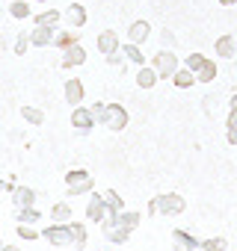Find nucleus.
I'll return each instance as SVG.
<instances>
[{
  "mask_svg": "<svg viewBox=\"0 0 237 251\" xmlns=\"http://www.w3.org/2000/svg\"><path fill=\"white\" fill-rule=\"evenodd\" d=\"M187 210V201L178 192H163L148 201V216H181Z\"/></svg>",
  "mask_w": 237,
  "mask_h": 251,
  "instance_id": "1",
  "label": "nucleus"
},
{
  "mask_svg": "<svg viewBox=\"0 0 237 251\" xmlns=\"http://www.w3.org/2000/svg\"><path fill=\"white\" fill-rule=\"evenodd\" d=\"M92 189H95V183H92V175H89L86 169H74V172L65 175V195H68V198L89 195Z\"/></svg>",
  "mask_w": 237,
  "mask_h": 251,
  "instance_id": "2",
  "label": "nucleus"
},
{
  "mask_svg": "<svg viewBox=\"0 0 237 251\" xmlns=\"http://www.w3.org/2000/svg\"><path fill=\"white\" fill-rule=\"evenodd\" d=\"M151 65H154V71H157V77H160V80H172V74L181 68V62H178V56H175V50H166V48L154 53Z\"/></svg>",
  "mask_w": 237,
  "mask_h": 251,
  "instance_id": "3",
  "label": "nucleus"
},
{
  "mask_svg": "<svg viewBox=\"0 0 237 251\" xmlns=\"http://www.w3.org/2000/svg\"><path fill=\"white\" fill-rule=\"evenodd\" d=\"M128 121H131V115H128V109L122 103H107V112H104V121H101L107 130L118 133V130L128 127Z\"/></svg>",
  "mask_w": 237,
  "mask_h": 251,
  "instance_id": "4",
  "label": "nucleus"
},
{
  "mask_svg": "<svg viewBox=\"0 0 237 251\" xmlns=\"http://www.w3.org/2000/svg\"><path fill=\"white\" fill-rule=\"evenodd\" d=\"M42 239H45L48 245H54V248L74 245V242H71V230H68V225H59V222H51V225L42 230Z\"/></svg>",
  "mask_w": 237,
  "mask_h": 251,
  "instance_id": "5",
  "label": "nucleus"
},
{
  "mask_svg": "<svg viewBox=\"0 0 237 251\" xmlns=\"http://www.w3.org/2000/svg\"><path fill=\"white\" fill-rule=\"evenodd\" d=\"M95 124H98V121H95V115H92L89 106H83V103H80V106H71V127H74L80 136H89Z\"/></svg>",
  "mask_w": 237,
  "mask_h": 251,
  "instance_id": "6",
  "label": "nucleus"
},
{
  "mask_svg": "<svg viewBox=\"0 0 237 251\" xmlns=\"http://www.w3.org/2000/svg\"><path fill=\"white\" fill-rule=\"evenodd\" d=\"M107 213H110V207H107L104 195L92 189V192H89V204H86V219L95 222V225H101V222L107 219Z\"/></svg>",
  "mask_w": 237,
  "mask_h": 251,
  "instance_id": "7",
  "label": "nucleus"
},
{
  "mask_svg": "<svg viewBox=\"0 0 237 251\" xmlns=\"http://www.w3.org/2000/svg\"><path fill=\"white\" fill-rule=\"evenodd\" d=\"M62 21H65L71 30H83V27H86V21H89V15H86V6H80V3H71V6H65V12H62Z\"/></svg>",
  "mask_w": 237,
  "mask_h": 251,
  "instance_id": "8",
  "label": "nucleus"
},
{
  "mask_svg": "<svg viewBox=\"0 0 237 251\" xmlns=\"http://www.w3.org/2000/svg\"><path fill=\"white\" fill-rule=\"evenodd\" d=\"M83 62H86V48L77 42V45H71L68 50H62V62H59V68L68 71V68H80Z\"/></svg>",
  "mask_w": 237,
  "mask_h": 251,
  "instance_id": "9",
  "label": "nucleus"
},
{
  "mask_svg": "<svg viewBox=\"0 0 237 251\" xmlns=\"http://www.w3.org/2000/svg\"><path fill=\"white\" fill-rule=\"evenodd\" d=\"M95 42H98V53H101V56H110V53H116V50H122V45H118V33H116V30H101Z\"/></svg>",
  "mask_w": 237,
  "mask_h": 251,
  "instance_id": "10",
  "label": "nucleus"
},
{
  "mask_svg": "<svg viewBox=\"0 0 237 251\" xmlns=\"http://www.w3.org/2000/svg\"><path fill=\"white\" fill-rule=\"evenodd\" d=\"M54 36H57V27L36 24V27L30 30V45H33V48H51V45H54Z\"/></svg>",
  "mask_w": 237,
  "mask_h": 251,
  "instance_id": "11",
  "label": "nucleus"
},
{
  "mask_svg": "<svg viewBox=\"0 0 237 251\" xmlns=\"http://www.w3.org/2000/svg\"><path fill=\"white\" fill-rule=\"evenodd\" d=\"M199 242L202 239H196V233H190V230H172V245H175V251H196L199 248Z\"/></svg>",
  "mask_w": 237,
  "mask_h": 251,
  "instance_id": "12",
  "label": "nucleus"
},
{
  "mask_svg": "<svg viewBox=\"0 0 237 251\" xmlns=\"http://www.w3.org/2000/svg\"><path fill=\"white\" fill-rule=\"evenodd\" d=\"M213 50H216L219 59H234L237 56V39L234 36H219L213 42Z\"/></svg>",
  "mask_w": 237,
  "mask_h": 251,
  "instance_id": "13",
  "label": "nucleus"
},
{
  "mask_svg": "<svg viewBox=\"0 0 237 251\" xmlns=\"http://www.w3.org/2000/svg\"><path fill=\"white\" fill-rule=\"evenodd\" d=\"M62 89H65V103H68V106H80V103H83V95H86V92H83V83H80L77 77L65 80Z\"/></svg>",
  "mask_w": 237,
  "mask_h": 251,
  "instance_id": "14",
  "label": "nucleus"
},
{
  "mask_svg": "<svg viewBox=\"0 0 237 251\" xmlns=\"http://www.w3.org/2000/svg\"><path fill=\"white\" fill-rule=\"evenodd\" d=\"M148 36H151V24L148 21H134L128 27V42H134V45H146Z\"/></svg>",
  "mask_w": 237,
  "mask_h": 251,
  "instance_id": "15",
  "label": "nucleus"
},
{
  "mask_svg": "<svg viewBox=\"0 0 237 251\" xmlns=\"http://www.w3.org/2000/svg\"><path fill=\"white\" fill-rule=\"evenodd\" d=\"M104 236H107L113 245H122V242L131 239V230H128L125 225H118V222H116V225H104Z\"/></svg>",
  "mask_w": 237,
  "mask_h": 251,
  "instance_id": "16",
  "label": "nucleus"
},
{
  "mask_svg": "<svg viewBox=\"0 0 237 251\" xmlns=\"http://www.w3.org/2000/svg\"><path fill=\"white\" fill-rule=\"evenodd\" d=\"M12 204H15V210H18V207H33V204H36V189H33V186H15Z\"/></svg>",
  "mask_w": 237,
  "mask_h": 251,
  "instance_id": "17",
  "label": "nucleus"
},
{
  "mask_svg": "<svg viewBox=\"0 0 237 251\" xmlns=\"http://www.w3.org/2000/svg\"><path fill=\"white\" fill-rule=\"evenodd\" d=\"M77 42H80V30H71V27L62 30V33L57 30V36H54V48H59V50H68V48L77 45Z\"/></svg>",
  "mask_w": 237,
  "mask_h": 251,
  "instance_id": "18",
  "label": "nucleus"
},
{
  "mask_svg": "<svg viewBox=\"0 0 237 251\" xmlns=\"http://www.w3.org/2000/svg\"><path fill=\"white\" fill-rule=\"evenodd\" d=\"M160 77H157V71H154V65H143L140 71H137V86L143 89V92H148V89H154V83H157Z\"/></svg>",
  "mask_w": 237,
  "mask_h": 251,
  "instance_id": "19",
  "label": "nucleus"
},
{
  "mask_svg": "<svg viewBox=\"0 0 237 251\" xmlns=\"http://www.w3.org/2000/svg\"><path fill=\"white\" fill-rule=\"evenodd\" d=\"M172 86L175 89H190V86H196V71L193 68H178L175 74H172Z\"/></svg>",
  "mask_w": 237,
  "mask_h": 251,
  "instance_id": "20",
  "label": "nucleus"
},
{
  "mask_svg": "<svg viewBox=\"0 0 237 251\" xmlns=\"http://www.w3.org/2000/svg\"><path fill=\"white\" fill-rule=\"evenodd\" d=\"M216 74H219V65L213 62V59H207L199 71H196V83H202V86H207V83H213L216 80Z\"/></svg>",
  "mask_w": 237,
  "mask_h": 251,
  "instance_id": "21",
  "label": "nucleus"
},
{
  "mask_svg": "<svg viewBox=\"0 0 237 251\" xmlns=\"http://www.w3.org/2000/svg\"><path fill=\"white\" fill-rule=\"evenodd\" d=\"M68 230H71V242H74L77 248H86V242H89L86 225H83V222H68Z\"/></svg>",
  "mask_w": 237,
  "mask_h": 251,
  "instance_id": "22",
  "label": "nucleus"
},
{
  "mask_svg": "<svg viewBox=\"0 0 237 251\" xmlns=\"http://www.w3.org/2000/svg\"><path fill=\"white\" fill-rule=\"evenodd\" d=\"M30 0H9V15L15 18V21H27L30 18Z\"/></svg>",
  "mask_w": 237,
  "mask_h": 251,
  "instance_id": "23",
  "label": "nucleus"
},
{
  "mask_svg": "<svg viewBox=\"0 0 237 251\" xmlns=\"http://www.w3.org/2000/svg\"><path fill=\"white\" fill-rule=\"evenodd\" d=\"M122 53H125V59L131 62V65H146V56H143V48L140 45H134V42H128V45H122Z\"/></svg>",
  "mask_w": 237,
  "mask_h": 251,
  "instance_id": "24",
  "label": "nucleus"
},
{
  "mask_svg": "<svg viewBox=\"0 0 237 251\" xmlns=\"http://www.w3.org/2000/svg\"><path fill=\"white\" fill-rule=\"evenodd\" d=\"M42 219V210H36V207H18L15 210V222H21V225H36Z\"/></svg>",
  "mask_w": 237,
  "mask_h": 251,
  "instance_id": "25",
  "label": "nucleus"
},
{
  "mask_svg": "<svg viewBox=\"0 0 237 251\" xmlns=\"http://www.w3.org/2000/svg\"><path fill=\"white\" fill-rule=\"evenodd\" d=\"M116 222L118 225H125L128 230H134V227H140V222H143V213H137V210H122L116 216Z\"/></svg>",
  "mask_w": 237,
  "mask_h": 251,
  "instance_id": "26",
  "label": "nucleus"
},
{
  "mask_svg": "<svg viewBox=\"0 0 237 251\" xmlns=\"http://www.w3.org/2000/svg\"><path fill=\"white\" fill-rule=\"evenodd\" d=\"M59 21H62V12H57V9H45L33 18V24H45V27H59Z\"/></svg>",
  "mask_w": 237,
  "mask_h": 251,
  "instance_id": "27",
  "label": "nucleus"
},
{
  "mask_svg": "<svg viewBox=\"0 0 237 251\" xmlns=\"http://www.w3.org/2000/svg\"><path fill=\"white\" fill-rule=\"evenodd\" d=\"M51 222H59V225H68V222H71V207H68L65 201H59V204H54V207H51Z\"/></svg>",
  "mask_w": 237,
  "mask_h": 251,
  "instance_id": "28",
  "label": "nucleus"
},
{
  "mask_svg": "<svg viewBox=\"0 0 237 251\" xmlns=\"http://www.w3.org/2000/svg\"><path fill=\"white\" fill-rule=\"evenodd\" d=\"M21 118L27 124H33V127H39V124H45V112L36 109V106H21Z\"/></svg>",
  "mask_w": 237,
  "mask_h": 251,
  "instance_id": "29",
  "label": "nucleus"
},
{
  "mask_svg": "<svg viewBox=\"0 0 237 251\" xmlns=\"http://www.w3.org/2000/svg\"><path fill=\"white\" fill-rule=\"evenodd\" d=\"M101 195H104V201H107V207H110L113 213H122V210H125V201H122V195H118L116 189H104Z\"/></svg>",
  "mask_w": 237,
  "mask_h": 251,
  "instance_id": "30",
  "label": "nucleus"
},
{
  "mask_svg": "<svg viewBox=\"0 0 237 251\" xmlns=\"http://www.w3.org/2000/svg\"><path fill=\"white\" fill-rule=\"evenodd\" d=\"M199 248H202V251H225L228 242H225V236H210V239H202Z\"/></svg>",
  "mask_w": 237,
  "mask_h": 251,
  "instance_id": "31",
  "label": "nucleus"
},
{
  "mask_svg": "<svg viewBox=\"0 0 237 251\" xmlns=\"http://www.w3.org/2000/svg\"><path fill=\"white\" fill-rule=\"evenodd\" d=\"M15 233H18V236H21V239H30V242H33V239H39V236H42V230H36V227H33V225H21V222H18V227H15Z\"/></svg>",
  "mask_w": 237,
  "mask_h": 251,
  "instance_id": "32",
  "label": "nucleus"
},
{
  "mask_svg": "<svg viewBox=\"0 0 237 251\" xmlns=\"http://www.w3.org/2000/svg\"><path fill=\"white\" fill-rule=\"evenodd\" d=\"M205 62H207V56H205V53H199V50H196V53H190V56L184 59V65H187V68H193V71H199Z\"/></svg>",
  "mask_w": 237,
  "mask_h": 251,
  "instance_id": "33",
  "label": "nucleus"
},
{
  "mask_svg": "<svg viewBox=\"0 0 237 251\" xmlns=\"http://www.w3.org/2000/svg\"><path fill=\"white\" fill-rule=\"evenodd\" d=\"M27 48H30V33H18V39H15V53L24 56Z\"/></svg>",
  "mask_w": 237,
  "mask_h": 251,
  "instance_id": "34",
  "label": "nucleus"
},
{
  "mask_svg": "<svg viewBox=\"0 0 237 251\" xmlns=\"http://www.w3.org/2000/svg\"><path fill=\"white\" fill-rule=\"evenodd\" d=\"M104 59H107V65H113V68H122L125 53H122V50H116V53H110V56H104Z\"/></svg>",
  "mask_w": 237,
  "mask_h": 251,
  "instance_id": "35",
  "label": "nucleus"
},
{
  "mask_svg": "<svg viewBox=\"0 0 237 251\" xmlns=\"http://www.w3.org/2000/svg\"><path fill=\"white\" fill-rule=\"evenodd\" d=\"M89 109H92V115H95V121H104V112H107V103H101V100H95V103H92Z\"/></svg>",
  "mask_w": 237,
  "mask_h": 251,
  "instance_id": "36",
  "label": "nucleus"
},
{
  "mask_svg": "<svg viewBox=\"0 0 237 251\" xmlns=\"http://www.w3.org/2000/svg\"><path fill=\"white\" fill-rule=\"evenodd\" d=\"M175 45H178V39H175V33H169V30H163V48H166V50H175Z\"/></svg>",
  "mask_w": 237,
  "mask_h": 251,
  "instance_id": "37",
  "label": "nucleus"
},
{
  "mask_svg": "<svg viewBox=\"0 0 237 251\" xmlns=\"http://www.w3.org/2000/svg\"><path fill=\"white\" fill-rule=\"evenodd\" d=\"M3 192H15L12 180H0V195H3Z\"/></svg>",
  "mask_w": 237,
  "mask_h": 251,
  "instance_id": "38",
  "label": "nucleus"
},
{
  "mask_svg": "<svg viewBox=\"0 0 237 251\" xmlns=\"http://www.w3.org/2000/svg\"><path fill=\"white\" fill-rule=\"evenodd\" d=\"M225 124L228 127H237V109H228V121Z\"/></svg>",
  "mask_w": 237,
  "mask_h": 251,
  "instance_id": "39",
  "label": "nucleus"
},
{
  "mask_svg": "<svg viewBox=\"0 0 237 251\" xmlns=\"http://www.w3.org/2000/svg\"><path fill=\"white\" fill-rule=\"evenodd\" d=\"M228 145L237 148V127H228Z\"/></svg>",
  "mask_w": 237,
  "mask_h": 251,
  "instance_id": "40",
  "label": "nucleus"
},
{
  "mask_svg": "<svg viewBox=\"0 0 237 251\" xmlns=\"http://www.w3.org/2000/svg\"><path fill=\"white\" fill-rule=\"evenodd\" d=\"M0 251H21V248H18V245H3Z\"/></svg>",
  "mask_w": 237,
  "mask_h": 251,
  "instance_id": "41",
  "label": "nucleus"
},
{
  "mask_svg": "<svg viewBox=\"0 0 237 251\" xmlns=\"http://www.w3.org/2000/svg\"><path fill=\"white\" fill-rule=\"evenodd\" d=\"M237 0H219V6H234Z\"/></svg>",
  "mask_w": 237,
  "mask_h": 251,
  "instance_id": "42",
  "label": "nucleus"
},
{
  "mask_svg": "<svg viewBox=\"0 0 237 251\" xmlns=\"http://www.w3.org/2000/svg\"><path fill=\"white\" fill-rule=\"evenodd\" d=\"M30 3H48V0H30Z\"/></svg>",
  "mask_w": 237,
  "mask_h": 251,
  "instance_id": "43",
  "label": "nucleus"
},
{
  "mask_svg": "<svg viewBox=\"0 0 237 251\" xmlns=\"http://www.w3.org/2000/svg\"><path fill=\"white\" fill-rule=\"evenodd\" d=\"M234 39H237V27H234Z\"/></svg>",
  "mask_w": 237,
  "mask_h": 251,
  "instance_id": "44",
  "label": "nucleus"
},
{
  "mask_svg": "<svg viewBox=\"0 0 237 251\" xmlns=\"http://www.w3.org/2000/svg\"><path fill=\"white\" fill-rule=\"evenodd\" d=\"M0 248H3V242H0Z\"/></svg>",
  "mask_w": 237,
  "mask_h": 251,
  "instance_id": "45",
  "label": "nucleus"
},
{
  "mask_svg": "<svg viewBox=\"0 0 237 251\" xmlns=\"http://www.w3.org/2000/svg\"><path fill=\"white\" fill-rule=\"evenodd\" d=\"M234 92H237V86H234Z\"/></svg>",
  "mask_w": 237,
  "mask_h": 251,
  "instance_id": "46",
  "label": "nucleus"
},
{
  "mask_svg": "<svg viewBox=\"0 0 237 251\" xmlns=\"http://www.w3.org/2000/svg\"><path fill=\"white\" fill-rule=\"evenodd\" d=\"M196 251H202V248H196Z\"/></svg>",
  "mask_w": 237,
  "mask_h": 251,
  "instance_id": "47",
  "label": "nucleus"
}]
</instances>
